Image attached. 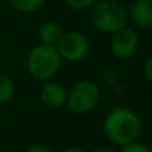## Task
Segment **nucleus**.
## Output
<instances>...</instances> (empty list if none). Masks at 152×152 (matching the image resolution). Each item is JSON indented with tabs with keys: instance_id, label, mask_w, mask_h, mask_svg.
Here are the masks:
<instances>
[{
	"instance_id": "7",
	"label": "nucleus",
	"mask_w": 152,
	"mask_h": 152,
	"mask_svg": "<svg viewBox=\"0 0 152 152\" xmlns=\"http://www.w3.org/2000/svg\"><path fill=\"white\" fill-rule=\"evenodd\" d=\"M68 91L58 81H47L40 91V100L48 108H60L66 105Z\"/></svg>"
},
{
	"instance_id": "19",
	"label": "nucleus",
	"mask_w": 152,
	"mask_h": 152,
	"mask_svg": "<svg viewBox=\"0 0 152 152\" xmlns=\"http://www.w3.org/2000/svg\"><path fill=\"white\" fill-rule=\"evenodd\" d=\"M150 152H152V145H151V148H150Z\"/></svg>"
},
{
	"instance_id": "2",
	"label": "nucleus",
	"mask_w": 152,
	"mask_h": 152,
	"mask_svg": "<svg viewBox=\"0 0 152 152\" xmlns=\"http://www.w3.org/2000/svg\"><path fill=\"white\" fill-rule=\"evenodd\" d=\"M89 20L95 29L113 35L128 27V12L118 0H99L91 7Z\"/></svg>"
},
{
	"instance_id": "3",
	"label": "nucleus",
	"mask_w": 152,
	"mask_h": 152,
	"mask_svg": "<svg viewBox=\"0 0 152 152\" xmlns=\"http://www.w3.org/2000/svg\"><path fill=\"white\" fill-rule=\"evenodd\" d=\"M61 58L56 47L37 44L28 52L26 60L27 72L40 81H50L61 68Z\"/></svg>"
},
{
	"instance_id": "8",
	"label": "nucleus",
	"mask_w": 152,
	"mask_h": 152,
	"mask_svg": "<svg viewBox=\"0 0 152 152\" xmlns=\"http://www.w3.org/2000/svg\"><path fill=\"white\" fill-rule=\"evenodd\" d=\"M128 18L142 29H152V0H135Z\"/></svg>"
},
{
	"instance_id": "13",
	"label": "nucleus",
	"mask_w": 152,
	"mask_h": 152,
	"mask_svg": "<svg viewBox=\"0 0 152 152\" xmlns=\"http://www.w3.org/2000/svg\"><path fill=\"white\" fill-rule=\"evenodd\" d=\"M121 152H150V148H147L144 144H140V143H131V144H127L123 147Z\"/></svg>"
},
{
	"instance_id": "11",
	"label": "nucleus",
	"mask_w": 152,
	"mask_h": 152,
	"mask_svg": "<svg viewBox=\"0 0 152 152\" xmlns=\"http://www.w3.org/2000/svg\"><path fill=\"white\" fill-rule=\"evenodd\" d=\"M15 84L7 74L0 72V103H7L13 97Z\"/></svg>"
},
{
	"instance_id": "14",
	"label": "nucleus",
	"mask_w": 152,
	"mask_h": 152,
	"mask_svg": "<svg viewBox=\"0 0 152 152\" xmlns=\"http://www.w3.org/2000/svg\"><path fill=\"white\" fill-rule=\"evenodd\" d=\"M143 75H144L145 80L152 84V56L145 60L144 66H143Z\"/></svg>"
},
{
	"instance_id": "9",
	"label": "nucleus",
	"mask_w": 152,
	"mask_h": 152,
	"mask_svg": "<svg viewBox=\"0 0 152 152\" xmlns=\"http://www.w3.org/2000/svg\"><path fill=\"white\" fill-rule=\"evenodd\" d=\"M63 28L59 23L53 20L45 21L39 29V40L40 44L51 45V47H56L59 40L63 36Z\"/></svg>"
},
{
	"instance_id": "15",
	"label": "nucleus",
	"mask_w": 152,
	"mask_h": 152,
	"mask_svg": "<svg viewBox=\"0 0 152 152\" xmlns=\"http://www.w3.org/2000/svg\"><path fill=\"white\" fill-rule=\"evenodd\" d=\"M26 152H52V151L48 150V148H47V147H44V145H39V144H36V145H31V147H29Z\"/></svg>"
},
{
	"instance_id": "17",
	"label": "nucleus",
	"mask_w": 152,
	"mask_h": 152,
	"mask_svg": "<svg viewBox=\"0 0 152 152\" xmlns=\"http://www.w3.org/2000/svg\"><path fill=\"white\" fill-rule=\"evenodd\" d=\"M63 152H84V151H83V150H80V148L71 147V148H67V150H64Z\"/></svg>"
},
{
	"instance_id": "10",
	"label": "nucleus",
	"mask_w": 152,
	"mask_h": 152,
	"mask_svg": "<svg viewBox=\"0 0 152 152\" xmlns=\"http://www.w3.org/2000/svg\"><path fill=\"white\" fill-rule=\"evenodd\" d=\"M47 0H8L15 11L21 13H32L42 10Z\"/></svg>"
},
{
	"instance_id": "6",
	"label": "nucleus",
	"mask_w": 152,
	"mask_h": 152,
	"mask_svg": "<svg viewBox=\"0 0 152 152\" xmlns=\"http://www.w3.org/2000/svg\"><path fill=\"white\" fill-rule=\"evenodd\" d=\"M140 44L139 35L129 27L115 32L111 37L110 50L112 55L119 60H127L137 52Z\"/></svg>"
},
{
	"instance_id": "1",
	"label": "nucleus",
	"mask_w": 152,
	"mask_h": 152,
	"mask_svg": "<svg viewBox=\"0 0 152 152\" xmlns=\"http://www.w3.org/2000/svg\"><path fill=\"white\" fill-rule=\"evenodd\" d=\"M103 127L110 140L123 147L135 143L142 132V121L139 116L126 107L111 110L105 115Z\"/></svg>"
},
{
	"instance_id": "4",
	"label": "nucleus",
	"mask_w": 152,
	"mask_h": 152,
	"mask_svg": "<svg viewBox=\"0 0 152 152\" xmlns=\"http://www.w3.org/2000/svg\"><path fill=\"white\" fill-rule=\"evenodd\" d=\"M100 100V87L94 80H80L69 89L66 105L74 113H87L97 105Z\"/></svg>"
},
{
	"instance_id": "12",
	"label": "nucleus",
	"mask_w": 152,
	"mask_h": 152,
	"mask_svg": "<svg viewBox=\"0 0 152 152\" xmlns=\"http://www.w3.org/2000/svg\"><path fill=\"white\" fill-rule=\"evenodd\" d=\"M97 0H66L67 5L75 11H84L91 8Z\"/></svg>"
},
{
	"instance_id": "16",
	"label": "nucleus",
	"mask_w": 152,
	"mask_h": 152,
	"mask_svg": "<svg viewBox=\"0 0 152 152\" xmlns=\"http://www.w3.org/2000/svg\"><path fill=\"white\" fill-rule=\"evenodd\" d=\"M92 152H113V151L110 150V148H107V147H99V148H95Z\"/></svg>"
},
{
	"instance_id": "18",
	"label": "nucleus",
	"mask_w": 152,
	"mask_h": 152,
	"mask_svg": "<svg viewBox=\"0 0 152 152\" xmlns=\"http://www.w3.org/2000/svg\"><path fill=\"white\" fill-rule=\"evenodd\" d=\"M48 1H58V0H48Z\"/></svg>"
},
{
	"instance_id": "5",
	"label": "nucleus",
	"mask_w": 152,
	"mask_h": 152,
	"mask_svg": "<svg viewBox=\"0 0 152 152\" xmlns=\"http://www.w3.org/2000/svg\"><path fill=\"white\" fill-rule=\"evenodd\" d=\"M61 60L69 63H77L87 58L89 52V40L84 34L79 31L64 32L61 39L56 44Z\"/></svg>"
}]
</instances>
